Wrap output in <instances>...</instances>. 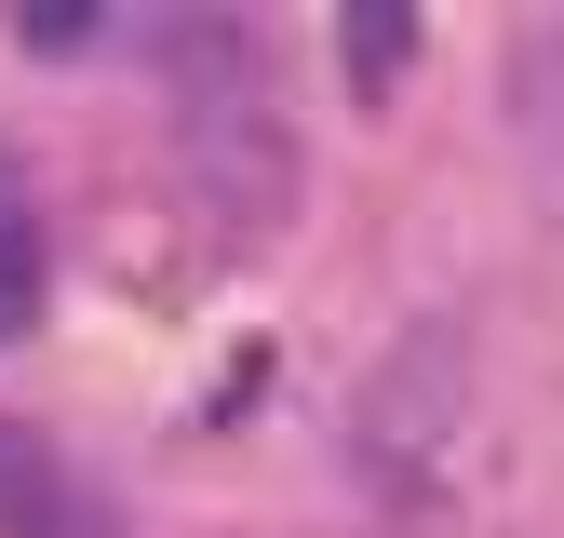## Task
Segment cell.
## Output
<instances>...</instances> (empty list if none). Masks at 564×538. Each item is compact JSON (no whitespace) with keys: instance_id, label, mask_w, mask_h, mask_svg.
<instances>
[{"instance_id":"1","label":"cell","mask_w":564,"mask_h":538,"mask_svg":"<svg viewBox=\"0 0 564 538\" xmlns=\"http://www.w3.org/2000/svg\"><path fill=\"white\" fill-rule=\"evenodd\" d=\"M457 444H470V323L457 310H416L390 351H377L364 404H349V471H364L377 498L431 512L444 471H457Z\"/></svg>"},{"instance_id":"2","label":"cell","mask_w":564,"mask_h":538,"mask_svg":"<svg viewBox=\"0 0 564 538\" xmlns=\"http://www.w3.org/2000/svg\"><path fill=\"white\" fill-rule=\"evenodd\" d=\"M188 162H202V189H216V216H229V229H282V202H296V149H282V121H269L256 82L202 95Z\"/></svg>"},{"instance_id":"3","label":"cell","mask_w":564,"mask_h":538,"mask_svg":"<svg viewBox=\"0 0 564 538\" xmlns=\"http://www.w3.org/2000/svg\"><path fill=\"white\" fill-rule=\"evenodd\" d=\"M0 538H121V512H108V485H82L41 431L0 418Z\"/></svg>"},{"instance_id":"4","label":"cell","mask_w":564,"mask_h":538,"mask_svg":"<svg viewBox=\"0 0 564 538\" xmlns=\"http://www.w3.org/2000/svg\"><path fill=\"white\" fill-rule=\"evenodd\" d=\"M336 67H349L364 95H390L403 67H416V14H403V0H364V14L336 28Z\"/></svg>"},{"instance_id":"5","label":"cell","mask_w":564,"mask_h":538,"mask_svg":"<svg viewBox=\"0 0 564 538\" xmlns=\"http://www.w3.org/2000/svg\"><path fill=\"white\" fill-rule=\"evenodd\" d=\"M28 323H41V216L0 202V336H28Z\"/></svg>"}]
</instances>
